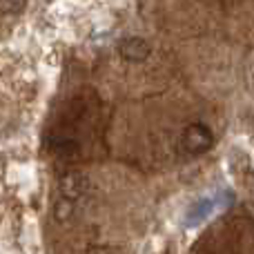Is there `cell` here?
<instances>
[{"label":"cell","instance_id":"obj_1","mask_svg":"<svg viewBox=\"0 0 254 254\" xmlns=\"http://www.w3.org/2000/svg\"><path fill=\"white\" fill-rule=\"evenodd\" d=\"M212 143H214V134H212L210 127H205L201 123L185 127L183 136H181V147H183V152L190 154V156H201V154H205L207 149L212 147Z\"/></svg>","mask_w":254,"mask_h":254},{"label":"cell","instance_id":"obj_4","mask_svg":"<svg viewBox=\"0 0 254 254\" xmlns=\"http://www.w3.org/2000/svg\"><path fill=\"white\" fill-rule=\"evenodd\" d=\"M85 190H87V181L80 174H69V176H65V181L61 183V196L65 198V201L74 203L83 196Z\"/></svg>","mask_w":254,"mask_h":254},{"label":"cell","instance_id":"obj_3","mask_svg":"<svg viewBox=\"0 0 254 254\" xmlns=\"http://www.w3.org/2000/svg\"><path fill=\"white\" fill-rule=\"evenodd\" d=\"M221 205V198L216 196H207V198H201V201L196 203V205L192 207V210L188 212V219H185V225H190V228H194V225H201L205 219H210L212 214H214L216 210H219Z\"/></svg>","mask_w":254,"mask_h":254},{"label":"cell","instance_id":"obj_2","mask_svg":"<svg viewBox=\"0 0 254 254\" xmlns=\"http://www.w3.org/2000/svg\"><path fill=\"white\" fill-rule=\"evenodd\" d=\"M149 52H152V49H149L147 40H143L140 36H129V38H125L119 47L121 58H125V61H129V63L145 61V58L149 56Z\"/></svg>","mask_w":254,"mask_h":254}]
</instances>
